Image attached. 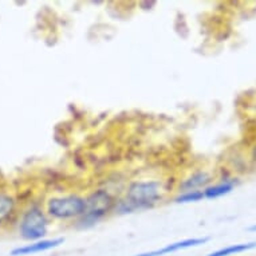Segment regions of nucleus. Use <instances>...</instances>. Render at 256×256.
Here are the masks:
<instances>
[{
    "label": "nucleus",
    "mask_w": 256,
    "mask_h": 256,
    "mask_svg": "<svg viewBox=\"0 0 256 256\" xmlns=\"http://www.w3.org/2000/svg\"><path fill=\"white\" fill-rule=\"evenodd\" d=\"M172 190L166 181L158 177H138L128 181L118 196L114 214H130L154 210L164 204Z\"/></svg>",
    "instance_id": "f257e3e1"
},
{
    "label": "nucleus",
    "mask_w": 256,
    "mask_h": 256,
    "mask_svg": "<svg viewBox=\"0 0 256 256\" xmlns=\"http://www.w3.org/2000/svg\"><path fill=\"white\" fill-rule=\"evenodd\" d=\"M86 210L72 227L78 231H84L96 227L100 222L114 214L118 194L104 186H98L84 194Z\"/></svg>",
    "instance_id": "f03ea898"
},
{
    "label": "nucleus",
    "mask_w": 256,
    "mask_h": 256,
    "mask_svg": "<svg viewBox=\"0 0 256 256\" xmlns=\"http://www.w3.org/2000/svg\"><path fill=\"white\" fill-rule=\"evenodd\" d=\"M44 210L51 220L74 224L86 210L84 194L78 190L52 194L44 202Z\"/></svg>",
    "instance_id": "7ed1b4c3"
},
{
    "label": "nucleus",
    "mask_w": 256,
    "mask_h": 256,
    "mask_svg": "<svg viewBox=\"0 0 256 256\" xmlns=\"http://www.w3.org/2000/svg\"><path fill=\"white\" fill-rule=\"evenodd\" d=\"M51 218L40 206H30L22 212L18 222V232L22 239L31 243L43 240L50 230Z\"/></svg>",
    "instance_id": "20e7f679"
},
{
    "label": "nucleus",
    "mask_w": 256,
    "mask_h": 256,
    "mask_svg": "<svg viewBox=\"0 0 256 256\" xmlns=\"http://www.w3.org/2000/svg\"><path fill=\"white\" fill-rule=\"evenodd\" d=\"M214 182V176L206 169H196L188 173L186 176L176 181L174 190L177 194L181 192H190V190H204Z\"/></svg>",
    "instance_id": "39448f33"
},
{
    "label": "nucleus",
    "mask_w": 256,
    "mask_h": 256,
    "mask_svg": "<svg viewBox=\"0 0 256 256\" xmlns=\"http://www.w3.org/2000/svg\"><path fill=\"white\" fill-rule=\"evenodd\" d=\"M210 240L208 236L206 238H189V239L178 240V242H174V243H170L168 246H165L164 248H160V250H156V251L145 252V254H140V255L136 256H162L168 255V254H173V252L181 251V250H186V248L190 247H198L200 244L206 243Z\"/></svg>",
    "instance_id": "423d86ee"
},
{
    "label": "nucleus",
    "mask_w": 256,
    "mask_h": 256,
    "mask_svg": "<svg viewBox=\"0 0 256 256\" xmlns=\"http://www.w3.org/2000/svg\"><path fill=\"white\" fill-rule=\"evenodd\" d=\"M64 239L63 238H54V239H43L39 242H34V243L27 244L23 247H18L11 251L12 256H23V255H34V254H39V252L48 251L52 248L59 247L60 244H63Z\"/></svg>",
    "instance_id": "0eeeda50"
},
{
    "label": "nucleus",
    "mask_w": 256,
    "mask_h": 256,
    "mask_svg": "<svg viewBox=\"0 0 256 256\" xmlns=\"http://www.w3.org/2000/svg\"><path fill=\"white\" fill-rule=\"evenodd\" d=\"M236 186V181L231 177H222L218 181H214L210 186H206L202 194H204V198L208 200H214V198H222L226 194H231L234 188Z\"/></svg>",
    "instance_id": "6e6552de"
},
{
    "label": "nucleus",
    "mask_w": 256,
    "mask_h": 256,
    "mask_svg": "<svg viewBox=\"0 0 256 256\" xmlns=\"http://www.w3.org/2000/svg\"><path fill=\"white\" fill-rule=\"evenodd\" d=\"M16 214V198L12 194L0 190V224H4Z\"/></svg>",
    "instance_id": "1a4fd4ad"
},
{
    "label": "nucleus",
    "mask_w": 256,
    "mask_h": 256,
    "mask_svg": "<svg viewBox=\"0 0 256 256\" xmlns=\"http://www.w3.org/2000/svg\"><path fill=\"white\" fill-rule=\"evenodd\" d=\"M256 247V242H251V243H240V244H232L226 248H220L218 251L212 252L208 256H231V255H238L242 252L250 251L252 248Z\"/></svg>",
    "instance_id": "9d476101"
},
{
    "label": "nucleus",
    "mask_w": 256,
    "mask_h": 256,
    "mask_svg": "<svg viewBox=\"0 0 256 256\" xmlns=\"http://www.w3.org/2000/svg\"><path fill=\"white\" fill-rule=\"evenodd\" d=\"M204 200L202 190H190V192H181L173 198V202L176 204H189V202H198Z\"/></svg>",
    "instance_id": "9b49d317"
},
{
    "label": "nucleus",
    "mask_w": 256,
    "mask_h": 256,
    "mask_svg": "<svg viewBox=\"0 0 256 256\" xmlns=\"http://www.w3.org/2000/svg\"><path fill=\"white\" fill-rule=\"evenodd\" d=\"M247 160L248 164L252 169H256V140H254L251 142V145L248 146L247 149Z\"/></svg>",
    "instance_id": "f8f14e48"
},
{
    "label": "nucleus",
    "mask_w": 256,
    "mask_h": 256,
    "mask_svg": "<svg viewBox=\"0 0 256 256\" xmlns=\"http://www.w3.org/2000/svg\"><path fill=\"white\" fill-rule=\"evenodd\" d=\"M248 230H250V231H252V232H256V224H255V226H252V227L248 228Z\"/></svg>",
    "instance_id": "ddd939ff"
}]
</instances>
